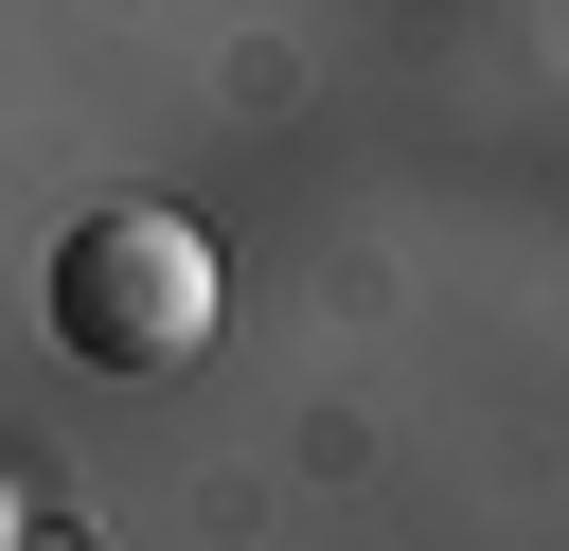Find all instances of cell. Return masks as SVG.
<instances>
[{
  "label": "cell",
  "instance_id": "1",
  "mask_svg": "<svg viewBox=\"0 0 569 551\" xmlns=\"http://www.w3.org/2000/svg\"><path fill=\"white\" fill-rule=\"evenodd\" d=\"M213 231L196 213H160V196H107V213H71L53 231V355H89V373H178V355H213Z\"/></svg>",
  "mask_w": 569,
  "mask_h": 551
},
{
  "label": "cell",
  "instance_id": "2",
  "mask_svg": "<svg viewBox=\"0 0 569 551\" xmlns=\"http://www.w3.org/2000/svg\"><path fill=\"white\" fill-rule=\"evenodd\" d=\"M18 515H36V498H18V462H0V533H18Z\"/></svg>",
  "mask_w": 569,
  "mask_h": 551
}]
</instances>
